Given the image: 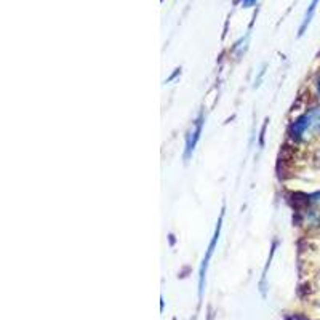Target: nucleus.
<instances>
[{
    "mask_svg": "<svg viewBox=\"0 0 320 320\" xmlns=\"http://www.w3.org/2000/svg\"><path fill=\"white\" fill-rule=\"evenodd\" d=\"M317 132H320V109L304 114L291 125V136L295 139H304Z\"/></svg>",
    "mask_w": 320,
    "mask_h": 320,
    "instance_id": "f257e3e1",
    "label": "nucleus"
},
{
    "mask_svg": "<svg viewBox=\"0 0 320 320\" xmlns=\"http://www.w3.org/2000/svg\"><path fill=\"white\" fill-rule=\"evenodd\" d=\"M221 223H223V214L219 216L216 230H214V235H213L212 242H210V246H208V250H207V255H205V258H203V263H202V266H200V279H198V295H200V296H202V293H203V280H205V272H207V267H208V261H210V258H212L214 246H216L218 237H219V230H221Z\"/></svg>",
    "mask_w": 320,
    "mask_h": 320,
    "instance_id": "f03ea898",
    "label": "nucleus"
},
{
    "mask_svg": "<svg viewBox=\"0 0 320 320\" xmlns=\"http://www.w3.org/2000/svg\"><path fill=\"white\" fill-rule=\"evenodd\" d=\"M319 2H320V0H312L311 5H309V8H307V12H306V16H304V21H303L301 28H300V35L304 34V30H306V28L309 26V23H311V19H312V16H314V13H316V8H317Z\"/></svg>",
    "mask_w": 320,
    "mask_h": 320,
    "instance_id": "7ed1b4c3",
    "label": "nucleus"
},
{
    "mask_svg": "<svg viewBox=\"0 0 320 320\" xmlns=\"http://www.w3.org/2000/svg\"><path fill=\"white\" fill-rule=\"evenodd\" d=\"M202 125H203V119L200 117V119L197 120L196 130H194V139H192V141H191V139L187 141V152H186L187 155H189V152H191V151H194V146H196L197 139H198V136H200V132H202Z\"/></svg>",
    "mask_w": 320,
    "mask_h": 320,
    "instance_id": "20e7f679",
    "label": "nucleus"
},
{
    "mask_svg": "<svg viewBox=\"0 0 320 320\" xmlns=\"http://www.w3.org/2000/svg\"><path fill=\"white\" fill-rule=\"evenodd\" d=\"M256 0H242V5L244 7H251V5H255Z\"/></svg>",
    "mask_w": 320,
    "mask_h": 320,
    "instance_id": "39448f33",
    "label": "nucleus"
},
{
    "mask_svg": "<svg viewBox=\"0 0 320 320\" xmlns=\"http://www.w3.org/2000/svg\"><path fill=\"white\" fill-rule=\"evenodd\" d=\"M319 94H320V80H319Z\"/></svg>",
    "mask_w": 320,
    "mask_h": 320,
    "instance_id": "423d86ee",
    "label": "nucleus"
}]
</instances>
